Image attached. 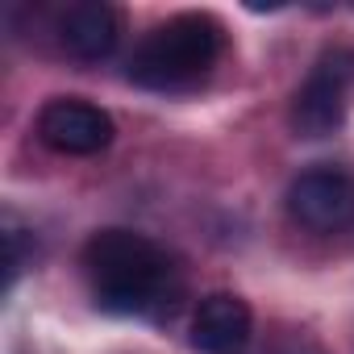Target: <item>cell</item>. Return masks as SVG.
<instances>
[{
  "label": "cell",
  "instance_id": "obj_8",
  "mask_svg": "<svg viewBox=\"0 0 354 354\" xmlns=\"http://www.w3.org/2000/svg\"><path fill=\"white\" fill-rule=\"evenodd\" d=\"M26 230L13 221V217H5V288L13 292V283H17V275H21V267H26Z\"/></svg>",
  "mask_w": 354,
  "mask_h": 354
},
{
  "label": "cell",
  "instance_id": "obj_4",
  "mask_svg": "<svg viewBox=\"0 0 354 354\" xmlns=\"http://www.w3.org/2000/svg\"><path fill=\"white\" fill-rule=\"evenodd\" d=\"M288 213L313 234H337L354 221V175L342 167L300 171L288 188Z\"/></svg>",
  "mask_w": 354,
  "mask_h": 354
},
{
  "label": "cell",
  "instance_id": "obj_3",
  "mask_svg": "<svg viewBox=\"0 0 354 354\" xmlns=\"http://www.w3.org/2000/svg\"><path fill=\"white\" fill-rule=\"evenodd\" d=\"M350 84H354V50H346V46L321 50V59L308 67L304 84L292 92V104H288L292 129L300 138H329L333 129H342Z\"/></svg>",
  "mask_w": 354,
  "mask_h": 354
},
{
  "label": "cell",
  "instance_id": "obj_9",
  "mask_svg": "<svg viewBox=\"0 0 354 354\" xmlns=\"http://www.w3.org/2000/svg\"><path fill=\"white\" fill-rule=\"evenodd\" d=\"M267 354H325L313 337H304V333H288V337H279Z\"/></svg>",
  "mask_w": 354,
  "mask_h": 354
},
{
  "label": "cell",
  "instance_id": "obj_5",
  "mask_svg": "<svg viewBox=\"0 0 354 354\" xmlns=\"http://www.w3.org/2000/svg\"><path fill=\"white\" fill-rule=\"evenodd\" d=\"M113 133V117L84 96H55L38 113V138L55 154H100Z\"/></svg>",
  "mask_w": 354,
  "mask_h": 354
},
{
  "label": "cell",
  "instance_id": "obj_2",
  "mask_svg": "<svg viewBox=\"0 0 354 354\" xmlns=\"http://www.w3.org/2000/svg\"><path fill=\"white\" fill-rule=\"evenodd\" d=\"M225 26L213 13H175L158 21L129 59V80L146 92H188L217 67Z\"/></svg>",
  "mask_w": 354,
  "mask_h": 354
},
{
  "label": "cell",
  "instance_id": "obj_7",
  "mask_svg": "<svg viewBox=\"0 0 354 354\" xmlns=\"http://www.w3.org/2000/svg\"><path fill=\"white\" fill-rule=\"evenodd\" d=\"M59 42L80 63H100L121 42V13L104 0H75L59 17Z\"/></svg>",
  "mask_w": 354,
  "mask_h": 354
},
{
  "label": "cell",
  "instance_id": "obj_6",
  "mask_svg": "<svg viewBox=\"0 0 354 354\" xmlns=\"http://www.w3.org/2000/svg\"><path fill=\"white\" fill-rule=\"evenodd\" d=\"M254 333V313L234 292H213L192 313V346L201 354H242Z\"/></svg>",
  "mask_w": 354,
  "mask_h": 354
},
{
  "label": "cell",
  "instance_id": "obj_1",
  "mask_svg": "<svg viewBox=\"0 0 354 354\" xmlns=\"http://www.w3.org/2000/svg\"><path fill=\"white\" fill-rule=\"evenodd\" d=\"M84 275L104 313L142 317L171 296V259L158 242L133 230H96L84 242Z\"/></svg>",
  "mask_w": 354,
  "mask_h": 354
}]
</instances>
